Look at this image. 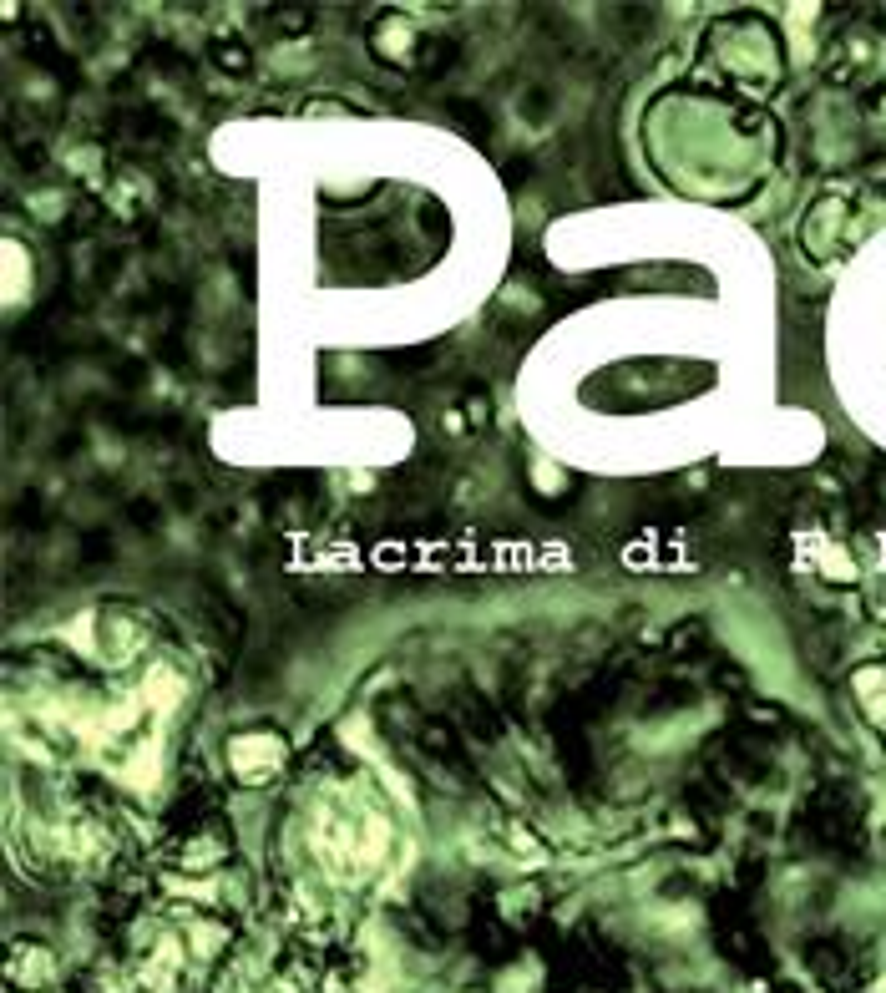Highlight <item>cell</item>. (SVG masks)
Listing matches in <instances>:
<instances>
[{"instance_id":"7a4b0ae2","label":"cell","mask_w":886,"mask_h":993,"mask_svg":"<svg viewBox=\"0 0 886 993\" xmlns=\"http://www.w3.org/2000/svg\"><path fill=\"white\" fill-rule=\"evenodd\" d=\"M456 715H461V725L481 740V745H492L497 735H502V720H497V710H492V700H481L476 690H461V700H456Z\"/></svg>"},{"instance_id":"5b68a950","label":"cell","mask_w":886,"mask_h":993,"mask_svg":"<svg viewBox=\"0 0 886 993\" xmlns=\"http://www.w3.org/2000/svg\"><path fill=\"white\" fill-rule=\"evenodd\" d=\"M218 66H228V71H249V51L238 46V41H223V46H218Z\"/></svg>"},{"instance_id":"6da1fadb","label":"cell","mask_w":886,"mask_h":993,"mask_svg":"<svg viewBox=\"0 0 886 993\" xmlns=\"http://www.w3.org/2000/svg\"><path fill=\"white\" fill-rule=\"evenodd\" d=\"M421 745L441 760L446 771H456V776H471V760H466V750H461V740H456V730L446 725V720H421Z\"/></svg>"},{"instance_id":"8992f818","label":"cell","mask_w":886,"mask_h":993,"mask_svg":"<svg viewBox=\"0 0 886 993\" xmlns=\"http://www.w3.org/2000/svg\"><path fill=\"white\" fill-rule=\"evenodd\" d=\"M714 684H724V690H745V674H740L735 664H719V669H714Z\"/></svg>"},{"instance_id":"52a82bcc","label":"cell","mask_w":886,"mask_h":993,"mask_svg":"<svg viewBox=\"0 0 886 993\" xmlns=\"http://www.w3.org/2000/svg\"><path fill=\"white\" fill-rule=\"evenodd\" d=\"M466 416H471L476 426H487V396H466Z\"/></svg>"},{"instance_id":"3957f363","label":"cell","mask_w":886,"mask_h":993,"mask_svg":"<svg viewBox=\"0 0 886 993\" xmlns=\"http://www.w3.org/2000/svg\"><path fill=\"white\" fill-rule=\"evenodd\" d=\"M704 644H709V624H704V619H684V624L669 634V654H679V659L699 654Z\"/></svg>"},{"instance_id":"277c9868","label":"cell","mask_w":886,"mask_h":993,"mask_svg":"<svg viewBox=\"0 0 886 993\" xmlns=\"http://www.w3.org/2000/svg\"><path fill=\"white\" fill-rule=\"evenodd\" d=\"M446 112L466 127V137H476V142H487V137H492V117L481 112V107H471V102H446Z\"/></svg>"}]
</instances>
